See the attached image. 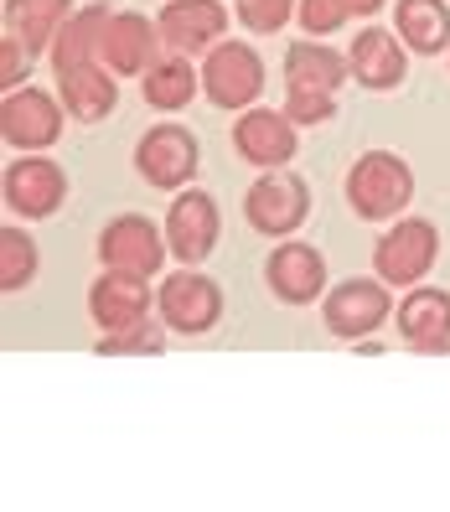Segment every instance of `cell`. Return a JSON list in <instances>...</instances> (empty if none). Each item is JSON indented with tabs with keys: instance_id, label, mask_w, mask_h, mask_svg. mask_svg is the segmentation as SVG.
Masks as SVG:
<instances>
[{
	"instance_id": "f1b7e54d",
	"label": "cell",
	"mask_w": 450,
	"mask_h": 512,
	"mask_svg": "<svg viewBox=\"0 0 450 512\" xmlns=\"http://www.w3.org/2000/svg\"><path fill=\"white\" fill-rule=\"evenodd\" d=\"M32 63H37V52L26 47L16 32L0 37V94H11V88H21V83H26V73H32Z\"/></svg>"
},
{
	"instance_id": "5b68a950",
	"label": "cell",
	"mask_w": 450,
	"mask_h": 512,
	"mask_svg": "<svg viewBox=\"0 0 450 512\" xmlns=\"http://www.w3.org/2000/svg\"><path fill=\"white\" fill-rule=\"evenodd\" d=\"M202 166V145L187 125H150L135 145V171H140V182L145 187H156V192H182L192 187V176Z\"/></svg>"
},
{
	"instance_id": "4fadbf2b",
	"label": "cell",
	"mask_w": 450,
	"mask_h": 512,
	"mask_svg": "<svg viewBox=\"0 0 450 512\" xmlns=\"http://www.w3.org/2000/svg\"><path fill=\"white\" fill-rule=\"evenodd\" d=\"M233 21L238 16H228L223 0H166L156 16L166 52H182V57H202L207 47H218Z\"/></svg>"
},
{
	"instance_id": "7402d4cb",
	"label": "cell",
	"mask_w": 450,
	"mask_h": 512,
	"mask_svg": "<svg viewBox=\"0 0 450 512\" xmlns=\"http://www.w3.org/2000/svg\"><path fill=\"white\" fill-rule=\"evenodd\" d=\"M394 32L414 57L450 52V6L445 0H394Z\"/></svg>"
},
{
	"instance_id": "9a60e30c",
	"label": "cell",
	"mask_w": 450,
	"mask_h": 512,
	"mask_svg": "<svg viewBox=\"0 0 450 512\" xmlns=\"http://www.w3.org/2000/svg\"><path fill=\"white\" fill-rule=\"evenodd\" d=\"M156 316V290L145 275H125V269H104L88 285V321L99 331H125Z\"/></svg>"
},
{
	"instance_id": "7c38bea8",
	"label": "cell",
	"mask_w": 450,
	"mask_h": 512,
	"mask_svg": "<svg viewBox=\"0 0 450 512\" xmlns=\"http://www.w3.org/2000/svg\"><path fill=\"white\" fill-rule=\"evenodd\" d=\"M161 52H166V42H161L156 16H140V11H109L99 63H104L114 78H145V68L156 63Z\"/></svg>"
},
{
	"instance_id": "603a6c76",
	"label": "cell",
	"mask_w": 450,
	"mask_h": 512,
	"mask_svg": "<svg viewBox=\"0 0 450 512\" xmlns=\"http://www.w3.org/2000/svg\"><path fill=\"white\" fill-rule=\"evenodd\" d=\"M104 26H109V6H99V0H94V6H78L63 21L57 42H52V68L63 73V68H78V63H99Z\"/></svg>"
},
{
	"instance_id": "4dcf8cb0",
	"label": "cell",
	"mask_w": 450,
	"mask_h": 512,
	"mask_svg": "<svg viewBox=\"0 0 450 512\" xmlns=\"http://www.w3.org/2000/svg\"><path fill=\"white\" fill-rule=\"evenodd\" d=\"M347 16H378L383 11V0H342Z\"/></svg>"
},
{
	"instance_id": "484cf974",
	"label": "cell",
	"mask_w": 450,
	"mask_h": 512,
	"mask_svg": "<svg viewBox=\"0 0 450 512\" xmlns=\"http://www.w3.org/2000/svg\"><path fill=\"white\" fill-rule=\"evenodd\" d=\"M295 6L300 0H233V16H238L244 32L275 37V32H285V26L295 21Z\"/></svg>"
},
{
	"instance_id": "f546056e",
	"label": "cell",
	"mask_w": 450,
	"mask_h": 512,
	"mask_svg": "<svg viewBox=\"0 0 450 512\" xmlns=\"http://www.w3.org/2000/svg\"><path fill=\"white\" fill-rule=\"evenodd\" d=\"M285 114L295 119L300 130H306V125H326V119L337 114V94H295V88H285Z\"/></svg>"
},
{
	"instance_id": "d6986e66",
	"label": "cell",
	"mask_w": 450,
	"mask_h": 512,
	"mask_svg": "<svg viewBox=\"0 0 450 512\" xmlns=\"http://www.w3.org/2000/svg\"><path fill=\"white\" fill-rule=\"evenodd\" d=\"M347 78H352V63L326 47L321 37L285 47V88H295V94H337Z\"/></svg>"
},
{
	"instance_id": "9c48e42d",
	"label": "cell",
	"mask_w": 450,
	"mask_h": 512,
	"mask_svg": "<svg viewBox=\"0 0 450 512\" xmlns=\"http://www.w3.org/2000/svg\"><path fill=\"white\" fill-rule=\"evenodd\" d=\"M0 192H6V207L16 218L42 223V218H52L57 207L68 202V171L57 166L52 156H42V150H21V156L6 166Z\"/></svg>"
},
{
	"instance_id": "44dd1931",
	"label": "cell",
	"mask_w": 450,
	"mask_h": 512,
	"mask_svg": "<svg viewBox=\"0 0 450 512\" xmlns=\"http://www.w3.org/2000/svg\"><path fill=\"white\" fill-rule=\"evenodd\" d=\"M57 94H63V104H68V114L78 119V125H99V119H109L114 104H119L114 73L104 63L63 68V73H57Z\"/></svg>"
},
{
	"instance_id": "5bb4252c",
	"label": "cell",
	"mask_w": 450,
	"mask_h": 512,
	"mask_svg": "<svg viewBox=\"0 0 450 512\" xmlns=\"http://www.w3.org/2000/svg\"><path fill=\"white\" fill-rule=\"evenodd\" d=\"M264 280H269V290H275V300H285V306H311V300H321L326 290H332L321 249L300 244V238H280L275 254L264 259Z\"/></svg>"
},
{
	"instance_id": "277c9868",
	"label": "cell",
	"mask_w": 450,
	"mask_h": 512,
	"mask_svg": "<svg viewBox=\"0 0 450 512\" xmlns=\"http://www.w3.org/2000/svg\"><path fill=\"white\" fill-rule=\"evenodd\" d=\"M156 316L166 321V331L176 337H202L223 321V290L213 275H202L197 264L171 269V275L156 285Z\"/></svg>"
},
{
	"instance_id": "4316f807",
	"label": "cell",
	"mask_w": 450,
	"mask_h": 512,
	"mask_svg": "<svg viewBox=\"0 0 450 512\" xmlns=\"http://www.w3.org/2000/svg\"><path fill=\"white\" fill-rule=\"evenodd\" d=\"M161 326L156 321H140V326H125V331H99V352L104 357H125V352L150 357V352H161Z\"/></svg>"
},
{
	"instance_id": "7a4b0ae2",
	"label": "cell",
	"mask_w": 450,
	"mask_h": 512,
	"mask_svg": "<svg viewBox=\"0 0 450 512\" xmlns=\"http://www.w3.org/2000/svg\"><path fill=\"white\" fill-rule=\"evenodd\" d=\"M264 57L249 47V42H218L202 52V94L213 109H228V114H244L259 104L264 94Z\"/></svg>"
},
{
	"instance_id": "cb8c5ba5",
	"label": "cell",
	"mask_w": 450,
	"mask_h": 512,
	"mask_svg": "<svg viewBox=\"0 0 450 512\" xmlns=\"http://www.w3.org/2000/svg\"><path fill=\"white\" fill-rule=\"evenodd\" d=\"M73 11H78L73 0H6V32H16L42 57V52H52L57 32H63V21Z\"/></svg>"
},
{
	"instance_id": "ac0fdd59",
	"label": "cell",
	"mask_w": 450,
	"mask_h": 512,
	"mask_svg": "<svg viewBox=\"0 0 450 512\" xmlns=\"http://www.w3.org/2000/svg\"><path fill=\"white\" fill-rule=\"evenodd\" d=\"M394 326L399 337L414 347V352H450V290L440 285H409L404 300L394 306Z\"/></svg>"
},
{
	"instance_id": "52a82bcc",
	"label": "cell",
	"mask_w": 450,
	"mask_h": 512,
	"mask_svg": "<svg viewBox=\"0 0 450 512\" xmlns=\"http://www.w3.org/2000/svg\"><path fill=\"white\" fill-rule=\"evenodd\" d=\"M244 218L264 238H290L300 223L311 218V187L295 171H259V182L244 192Z\"/></svg>"
},
{
	"instance_id": "d4e9b609",
	"label": "cell",
	"mask_w": 450,
	"mask_h": 512,
	"mask_svg": "<svg viewBox=\"0 0 450 512\" xmlns=\"http://www.w3.org/2000/svg\"><path fill=\"white\" fill-rule=\"evenodd\" d=\"M37 280V238L26 228H0V295H16Z\"/></svg>"
},
{
	"instance_id": "ba28073f",
	"label": "cell",
	"mask_w": 450,
	"mask_h": 512,
	"mask_svg": "<svg viewBox=\"0 0 450 512\" xmlns=\"http://www.w3.org/2000/svg\"><path fill=\"white\" fill-rule=\"evenodd\" d=\"M161 228H166V244H171L176 264H207L213 249H218V238H223V213H218L213 192L182 187V192H171V207H166Z\"/></svg>"
},
{
	"instance_id": "1f68e13d",
	"label": "cell",
	"mask_w": 450,
	"mask_h": 512,
	"mask_svg": "<svg viewBox=\"0 0 450 512\" xmlns=\"http://www.w3.org/2000/svg\"><path fill=\"white\" fill-rule=\"evenodd\" d=\"M445 57H450V52H445Z\"/></svg>"
},
{
	"instance_id": "e0dca14e",
	"label": "cell",
	"mask_w": 450,
	"mask_h": 512,
	"mask_svg": "<svg viewBox=\"0 0 450 512\" xmlns=\"http://www.w3.org/2000/svg\"><path fill=\"white\" fill-rule=\"evenodd\" d=\"M233 145H238V156H244L249 166H259V171H280V166H290L295 161V150H300V140H295V119L285 114V109H244L233 119Z\"/></svg>"
},
{
	"instance_id": "6da1fadb",
	"label": "cell",
	"mask_w": 450,
	"mask_h": 512,
	"mask_svg": "<svg viewBox=\"0 0 450 512\" xmlns=\"http://www.w3.org/2000/svg\"><path fill=\"white\" fill-rule=\"evenodd\" d=\"M342 192H347L357 218L394 223V218H404V207L414 202V171H409L404 156H394V150H363V156L347 166Z\"/></svg>"
},
{
	"instance_id": "83f0119b",
	"label": "cell",
	"mask_w": 450,
	"mask_h": 512,
	"mask_svg": "<svg viewBox=\"0 0 450 512\" xmlns=\"http://www.w3.org/2000/svg\"><path fill=\"white\" fill-rule=\"evenodd\" d=\"M295 16H300V32H306V37H321V42L332 37V32H342V26L352 21L342 0H300Z\"/></svg>"
},
{
	"instance_id": "8fae6325",
	"label": "cell",
	"mask_w": 450,
	"mask_h": 512,
	"mask_svg": "<svg viewBox=\"0 0 450 512\" xmlns=\"http://www.w3.org/2000/svg\"><path fill=\"white\" fill-rule=\"evenodd\" d=\"M68 119L73 114H68L63 94L11 88V94L0 99V135H6V145H16V150H47V145H57V135H63Z\"/></svg>"
},
{
	"instance_id": "3957f363",
	"label": "cell",
	"mask_w": 450,
	"mask_h": 512,
	"mask_svg": "<svg viewBox=\"0 0 450 512\" xmlns=\"http://www.w3.org/2000/svg\"><path fill=\"white\" fill-rule=\"evenodd\" d=\"M435 259H440V228L430 218H394V228H383V238L373 244V275L394 290H409L425 285Z\"/></svg>"
},
{
	"instance_id": "8992f818",
	"label": "cell",
	"mask_w": 450,
	"mask_h": 512,
	"mask_svg": "<svg viewBox=\"0 0 450 512\" xmlns=\"http://www.w3.org/2000/svg\"><path fill=\"white\" fill-rule=\"evenodd\" d=\"M388 280H342L321 295V326L342 342H368L373 331H383V321L394 316V300H388Z\"/></svg>"
},
{
	"instance_id": "ffe728a7",
	"label": "cell",
	"mask_w": 450,
	"mask_h": 512,
	"mask_svg": "<svg viewBox=\"0 0 450 512\" xmlns=\"http://www.w3.org/2000/svg\"><path fill=\"white\" fill-rule=\"evenodd\" d=\"M140 94L156 114H182L202 94V63H192V57H182V52H161L156 63L145 68Z\"/></svg>"
},
{
	"instance_id": "2e32d148",
	"label": "cell",
	"mask_w": 450,
	"mask_h": 512,
	"mask_svg": "<svg viewBox=\"0 0 450 512\" xmlns=\"http://www.w3.org/2000/svg\"><path fill=\"white\" fill-rule=\"evenodd\" d=\"M347 63H352V83H363L368 94H388L409 78V47L394 26H363L347 42Z\"/></svg>"
},
{
	"instance_id": "30bf717a",
	"label": "cell",
	"mask_w": 450,
	"mask_h": 512,
	"mask_svg": "<svg viewBox=\"0 0 450 512\" xmlns=\"http://www.w3.org/2000/svg\"><path fill=\"white\" fill-rule=\"evenodd\" d=\"M171 244H166V228H156L145 213H119L104 223L99 233V264L104 269H125V275H145L156 280L161 264H166Z\"/></svg>"
}]
</instances>
